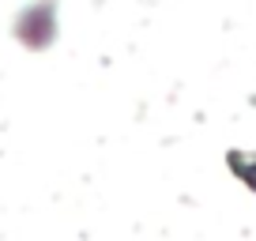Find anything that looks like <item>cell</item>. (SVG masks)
I'll list each match as a JSON object with an SVG mask.
<instances>
[{
    "instance_id": "6da1fadb",
    "label": "cell",
    "mask_w": 256,
    "mask_h": 241,
    "mask_svg": "<svg viewBox=\"0 0 256 241\" xmlns=\"http://www.w3.org/2000/svg\"><path fill=\"white\" fill-rule=\"evenodd\" d=\"M56 12H60V0H30V4L19 8L16 19H12V38H16L26 53H46V49H53L56 34H60Z\"/></svg>"
}]
</instances>
